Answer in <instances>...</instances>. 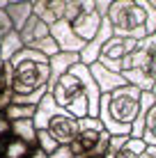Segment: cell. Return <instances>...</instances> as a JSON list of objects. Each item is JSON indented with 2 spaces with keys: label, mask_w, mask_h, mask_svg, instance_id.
Here are the masks:
<instances>
[{
  "label": "cell",
  "mask_w": 156,
  "mask_h": 158,
  "mask_svg": "<svg viewBox=\"0 0 156 158\" xmlns=\"http://www.w3.org/2000/svg\"><path fill=\"white\" fill-rule=\"evenodd\" d=\"M19 35H21V39H23L25 48L41 51L48 57L60 51V46H57L55 37H53V32H51V25H48L46 21H41L37 14H32L30 19L25 21V25L19 30Z\"/></svg>",
  "instance_id": "cell-7"
},
{
  "label": "cell",
  "mask_w": 156,
  "mask_h": 158,
  "mask_svg": "<svg viewBox=\"0 0 156 158\" xmlns=\"http://www.w3.org/2000/svg\"><path fill=\"white\" fill-rule=\"evenodd\" d=\"M51 32H53V37H55V41H57V46H60V51H74V53H80L85 48V44L87 41H83L80 37L74 32L71 28V23H69L67 19H62V21H57V23H53L51 25Z\"/></svg>",
  "instance_id": "cell-10"
},
{
  "label": "cell",
  "mask_w": 156,
  "mask_h": 158,
  "mask_svg": "<svg viewBox=\"0 0 156 158\" xmlns=\"http://www.w3.org/2000/svg\"><path fill=\"white\" fill-rule=\"evenodd\" d=\"M147 2H149V5H152V7L156 9V0H147Z\"/></svg>",
  "instance_id": "cell-32"
},
{
  "label": "cell",
  "mask_w": 156,
  "mask_h": 158,
  "mask_svg": "<svg viewBox=\"0 0 156 158\" xmlns=\"http://www.w3.org/2000/svg\"><path fill=\"white\" fill-rule=\"evenodd\" d=\"M12 30H14V23H12V19H9L7 9L0 7V44H2V39H5Z\"/></svg>",
  "instance_id": "cell-24"
},
{
  "label": "cell",
  "mask_w": 156,
  "mask_h": 158,
  "mask_svg": "<svg viewBox=\"0 0 156 158\" xmlns=\"http://www.w3.org/2000/svg\"><path fill=\"white\" fill-rule=\"evenodd\" d=\"M115 2V0H96V5H99V9H101V14H106L108 12V7Z\"/></svg>",
  "instance_id": "cell-30"
},
{
  "label": "cell",
  "mask_w": 156,
  "mask_h": 158,
  "mask_svg": "<svg viewBox=\"0 0 156 158\" xmlns=\"http://www.w3.org/2000/svg\"><path fill=\"white\" fill-rule=\"evenodd\" d=\"M9 87H12V71H9L7 60L0 57V94L5 89H9Z\"/></svg>",
  "instance_id": "cell-23"
},
{
  "label": "cell",
  "mask_w": 156,
  "mask_h": 158,
  "mask_svg": "<svg viewBox=\"0 0 156 158\" xmlns=\"http://www.w3.org/2000/svg\"><path fill=\"white\" fill-rule=\"evenodd\" d=\"M5 9H7L9 19H12V23H14V30H21L25 25V21L35 14L32 12V2H9Z\"/></svg>",
  "instance_id": "cell-15"
},
{
  "label": "cell",
  "mask_w": 156,
  "mask_h": 158,
  "mask_svg": "<svg viewBox=\"0 0 156 158\" xmlns=\"http://www.w3.org/2000/svg\"><path fill=\"white\" fill-rule=\"evenodd\" d=\"M142 89L131 83L101 94L99 119L110 135H131V124L140 112Z\"/></svg>",
  "instance_id": "cell-2"
},
{
  "label": "cell",
  "mask_w": 156,
  "mask_h": 158,
  "mask_svg": "<svg viewBox=\"0 0 156 158\" xmlns=\"http://www.w3.org/2000/svg\"><path fill=\"white\" fill-rule=\"evenodd\" d=\"M0 48H2V60H12L16 53L21 51V48H25V44H23V39H21L19 30H12V32H9V35L2 39Z\"/></svg>",
  "instance_id": "cell-17"
},
{
  "label": "cell",
  "mask_w": 156,
  "mask_h": 158,
  "mask_svg": "<svg viewBox=\"0 0 156 158\" xmlns=\"http://www.w3.org/2000/svg\"><path fill=\"white\" fill-rule=\"evenodd\" d=\"M142 135H145V112L140 110L131 124V138H142Z\"/></svg>",
  "instance_id": "cell-25"
},
{
  "label": "cell",
  "mask_w": 156,
  "mask_h": 158,
  "mask_svg": "<svg viewBox=\"0 0 156 158\" xmlns=\"http://www.w3.org/2000/svg\"><path fill=\"white\" fill-rule=\"evenodd\" d=\"M48 92L53 94L57 106L74 112L76 117H99L101 89L90 71V64H74L55 80V85Z\"/></svg>",
  "instance_id": "cell-1"
},
{
  "label": "cell",
  "mask_w": 156,
  "mask_h": 158,
  "mask_svg": "<svg viewBox=\"0 0 156 158\" xmlns=\"http://www.w3.org/2000/svg\"><path fill=\"white\" fill-rule=\"evenodd\" d=\"M7 133H12V122L5 115H0V138H5Z\"/></svg>",
  "instance_id": "cell-28"
},
{
  "label": "cell",
  "mask_w": 156,
  "mask_h": 158,
  "mask_svg": "<svg viewBox=\"0 0 156 158\" xmlns=\"http://www.w3.org/2000/svg\"><path fill=\"white\" fill-rule=\"evenodd\" d=\"M37 147H41L44 151L51 154V151H55L57 147H60V142H57V140L53 138L46 128H37Z\"/></svg>",
  "instance_id": "cell-21"
},
{
  "label": "cell",
  "mask_w": 156,
  "mask_h": 158,
  "mask_svg": "<svg viewBox=\"0 0 156 158\" xmlns=\"http://www.w3.org/2000/svg\"><path fill=\"white\" fill-rule=\"evenodd\" d=\"M48 156H51V158H76V156H74V151H71V147H69V144H60V147H57L55 151H51V154H48Z\"/></svg>",
  "instance_id": "cell-26"
},
{
  "label": "cell",
  "mask_w": 156,
  "mask_h": 158,
  "mask_svg": "<svg viewBox=\"0 0 156 158\" xmlns=\"http://www.w3.org/2000/svg\"><path fill=\"white\" fill-rule=\"evenodd\" d=\"M129 138L131 135H110V142H108V151H106V158H112L117 154V151L122 149L126 142H129Z\"/></svg>",
  "instance_id": "cell-22"
},
{
  "label": "cell",
  "mask_w": 156,
  "mask_h": 158,
  "mask_svg": "<svg viewBox=\"0 0 156 158\" xmlns=\"http://www.w3.org/2000/svg\"><path fill=\"white\" fill-rule=\"evenodd\" d=\"M145 149H147V140L145 138H129V142L112 158H140V154Z\"/></svg>",
  "instance_id": "cell-18"
},
{
  "label": "cell",
  "mask_w": 156,
  "mask_h": 158,
  "mask_svg": "<svg viewBox=\"0 0 156 158\" xmlns=\"http://www.w3.org/2000/svg\"><path fill=\"white\" fill-rule=\"evenodd\" d=\"M138 41H140V39H136V37H122V35L110 37V39L103 44V48H101L96 62H101L103 67H108V69H112V71H120L122 73V60L136 48Z\"/></svg>",
  "instance_id": "cell-8"
},
{
  "label": "cell",
  "mask_w": 156,
  "mask_h": 158,
  "mask_svg": "<svg viewBox=\"0 0 156 158\" xmlns=\"http://www.w3.org/2000/svg\"><path fill=\"white\" fill-rule=\"evenodd\" d=\"M106 14H101L96 0H69L67 2V16L64 19L71 23L74 32L83 41H90L96 35L101 21Z\"/></svg>",
  "instance_id": "cell-6"
},
{
  "label": "cell",
  "mask_w": 156,
  "mask_h": 158,
  "mask_svg": "<svg viewBox=\"0 0 156 158\" xmlns=\"http://www.w3.org/2000/svg\"><path fill=\"white\" fill-rule=\"evenodd\" d=\"M12 135L25 140L30 147H37V124H35V117H30V119H16V122H12Z\"/></svg>",
  "instance_id": "cell-14"
},
{
  "label": "cell",
  "mask_w": 156,
  "mask_h": 158,
  "mask_svg": "<svg viewBox=\"0 0 156 158\" xmlns=\"http://www.w3.org/2000/svg\"><path fill=\"white\" fill-rule=\"evenodd\" d=\"M32 151V147L25 142V140L16 138V135H9L7 144H5V151L0 158H28Z\"/></svg>",
  "instance_id": "cell-16"
},
{
  "label": "cell",
  "mask_w": 156,
  "mask_h": 158,
  "mask_svg": "<svg viewBox=\"0 0 156 158\" xmlns=\"http://www.w3.org/2000/svg\"><path fill=\"white\" fill-rule=\"evenodd\" d=\"M0 115H2V112H0Z\"/></svg>",
  "instance_id": "cell-37"
},
{
  "label": "cell",
  "mask_w": 156,
  "mask_h": 158,
  "mask_svg": "<svg viewBox=\"0 0 156 158\" xmlns=\"http://www.w3.org/2000/svg\"><path fill=\"white\" fill-rule=\"evenodd\" d=\"M32 12L39 16L41 21H46L48 25L57 23L67 16V2L69 0H30Z\"/></svg>",
  "instance_id": "cell-11"
},
{
  "label": "cell",
  "mask_w": 156,
  "mask_h": 158,
  "mask_svg": "<svg viewBox=\"0 0 156 158\" xmlns=\"http://www.w3.org/2000/svg\"><path fill=\"white\" fill-rule=\"evenodd\" d=\"M106 16L110 19L115 35L136 37V39L152 35L147 16V0H115L108 7Z\"/></svg>",
  "instance_id": "cell-4"
},
{
  "label": "cell",
  "mask_w": 156,
  "mask_h": 158,
  "mask_svg": "<svg viewBox=\"0 0 156 158\" xmlns=\"http://www.w3.org/2000/svg\"><path fill=\"white\" fill-rule=\"evenodd\" d=\"M48 60H51V80H48V89H51V87L55 85V80L60 78L67 69H71L74 64L80 62V53H74V51H57L55 55H51Z\"/></svg>",
  "instance_id": "cell-13"
},
{
  "label": "cell",
  "mask_w": 156,
  "mask_h": 158,
  "mask_svg": "<svg viewBox=\"0 0 156 158\" xmlns=\"http://www.w3.org/2000/svg\"><path fill=\"white\" fill-rule=\"evenodd\" d=\"M90 71H92L94 80H96V85H99V89H101V94H108V92L117 89V87L126 85V78H124V76H122L120 71H112V69L103 67L101 62L90 64Z\"/></svg>",
  "instance_id": "cell-12"
},
{
  "label": "cell",
  "mask_w": 156,
  "mask_h": 158,
  "mask_svg": "<svg viewBox=\"0 0 156 158\" xmlns=\"http://www.w3.org/2000/svg\"><path fill=\"white\" fill-rule=\"evenodd\" d=\"M35 112H37V106H28V103H12L2 115L7 117L9 122H16V119H30V117H35Z\"/></svg>",
  "instance_id": "cell-19"
},
{
  "label": "cell",
  "mask_w": 156,
  "mask_h": 158,
  "mask_svg": "<svg viewBox=\"0 0 156 158\" xmlns=\"http://www.w3.org/2000/svg\"><path fill=\"white\" fill-rule=\"evenodd\" d=\"M9 2H30V0H9Z\"/></svg>",
  "instance_id": "cell-33"
},
{
  "label": "cell",
  "mask_w": 156,
  "mask_h": 158,
  "mask_svg": "<svg viewBox=\"0 0 156 158\" xmlns=\"http://www.w3.org/2000/svg\"><path fill=\"white\" fill-rule=\"evenodd\" d=\"M92 158H106V156H92Z\"/></svg>",
  "instance_id": "cell-35"
},
{
  "label": "cell",
  "mask_w": 156,
  "mask_h": 158,
  "mask_svg": "<svg viewBox=\"0 0 156 158\" xmlns=\"http://www.w3.org/2000/svg\"><path fill=\"white\" fill-rule=\"evenodd\" d=\"M7 64L12 71V89L16 94H30L41 87H48L51 60L41 51L21 48L12 60H7Z\"/></svg>",
  "instance_id": "cell-3"
},
{
  "label": "cell",
  "mask_w": 156,
  "mask_h": 158,
  "mask_svg": "<svg viewBox=\"0 0 156 158\" xmlns=\"http://www.w3.org/2000/svg\"><path fill=\"white\" fill-rule=\"evenodd\" d=\"M110 37H115V30H112V23L108 16H103V21H101L99 30H96V35L85 44V48L80 51V62L85 64H94L96 60H99V53L101 48H103V44L110 39Z\"/></svg>",
  "instance_id": "cell-9"
},
{
  "label": "cell",
  "mask_w": 156,
  "mask_h": 158,
  "mask_svg": "<svg viewBox=\"0 0 156 158\" xmlns=\"http://www.w3.org/2000/svg\"><path fill=\"white\" fill-rule=\"evenodd\" d=\"M152 76H154V80H156V62H154V67H152Z\"/></svg>",
  "instance_id": "cell-31"
},
{
  "label": "cell",
  "mask_w": 156,
  "mask_h": 158,
  "mask_svg": "<svg viewBox=\"0 0 156 158\" xmlns=\"http://www.w3.org/2000/svg\"><path fill=\"white\" fill-rule=\"evenodd\" d=\"M108 142L110 133L106 131L103 122L99 117H83L78 135L69 142V147L76 158H92V156H106Z\"/></svg>",
  "instance_id": "cell-5"
},
{
  "label": "cell",
  "mask_w": 156,
  "mask_h": 158,
  "mask_svg": "<svg viewBox=\"0 0 156 158\" xmlns=\"http://www.w3.org/2000/svg\"><path fill=\"white\" fill-rule=\"evenodd\" d=\"M12 101H14V89L9 87V89H5L2 94H0V112H5L9 106H12Z\"/></svg>",
  "instance_id": "cell-27"
},
{
  "label": "cell",
  "mask_w": 156,
  "mask_h": 158,
  "mask_svg": "<svg viewBox=\"0 0 156 158\" xmlns=\"http://www.w3.org/2000/svg\"><path fill=\"white\" fill-rule=\"evenodd\" d=\"M140 158H156V144H147V149L140 154Z\"/></svg>",
  "instance_id": "cell-29"
},
{
  "label": "cell",
  "mask_w": 156,
  "mask_h": 158,
  "mask_svg": "<svg viewBox=\"0 0 156 158\" xmlns=\"http://www.w3.org/2000/svg\"><path fill=\"white\" fill-rule=\"evenodd\" d=\"M0 57H2V48H0Z\"/></svg>",
  "instance_id": "cell-36"
},
{
  "label": "cell",
  "mask_w": 156,
  "mask_h": 158,
  "mask_svg": "<svg viewBox=\"0 0 156 158\" xmlns=\"http://www.w3.org/2000/svg\"><path fill=\"white\" fill-rule=\"evenodd\" d=\"M142 112H145V135L142 138L147 140V144H156V101Z\"/></svg>",
  "instance_id": "cell-20"
},
{
  "label": "cell",
  "mask_w": 156,
  "mask_h": 158,
  "mask_svg": "<svg viewBox=\"0 0 156 158\" xmlns=\"http://www.w3.org/2000/svg\"><path fill=\"white\" fill-rule=\"evenodd\" d=\"M152 92H154V94H156V83H154V87H152Z\"/></svg>",
  "instance_id": "cell-34"
}]
</instances>
